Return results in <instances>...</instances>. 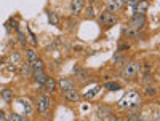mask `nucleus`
<instances>
[{"mask_svg": "<svg viewBox=\"0 0 160 121\" xmlns=\"http://www.w3.org/2000/svg\"><path fill=\"white\" fill-rule=\"evenodd\" d=\"M125 61H127L125 54H117V56L112 59V64H114L115 67H122V65H125Z\"/></svg>", "mask_w": 160, "mask_h": 121, "instance_id": "nucleus-15", "label": "nucleus"}, {"mask_svg": "<svg viewBox=\"0 0 160 121\" xmlns=\"http://www.w3.org/2000/svg\"><path fill=\"white\" fill-rule=\"evenodd\" d=\"M85 13H87V18H95V15H96V13H95V8H93V7H88Z\"/></svg>", "mask_w": 160, "mask_h": 121, "instance_id": "nucleus-24", "label": "nucleus"}, {"mask_svg": "<svg viewBox=\"0 0 160 121\" xmlns=\"http://www.w3.org/2000/svg\"><path fill=\"white\" fill-rule=\"evenodd\" d=\"M18 104H19L21 107H24V113H26V115H32V105H31V102H29L28 99H19Z\"/></svg>", "mask_w": 160, "mask_h": 121, "instance_id": "nucleus-13", "label": "nucleus"}, {"mask_svg": "<svg viewBox=\"0 0 160 121\" xmlns=\"http://www.w3.org/2000/svg\"><path fill=\"white\" fill-rule=\"evenodd\" d=\"M8 121H28V116H24V115H18V113H11Z\"/></svg>", "mask_w": 160, "mask_h": 121, "instance_id": "nucleus-19", "label": "nucleus"}, {"mask_svg": "<svg viewBox=\"0 0 160 121\" xmlns=\"http://www.w3.org/2000/svg\"><path fill=\"white\" fill-rule=\"evenodd\" d=\"M32 73H34L35 83H37L38 86H43V83L47 81V78H48V75H47L43 70H35V72H32Z\"/></svg>", "mask_w": 160, "mask_h": 121, "instance_id": "nucleus-10", "label": "nucleus"}, {"mask_svg": "<svg viewBox=\"0 0 160 121\" xmlns=\"http://www.w3.org/2000/svg\"><path fill=\"white\" fill-rule=\"evenodd\" d=\"M19 59H21L19 54H13V56H11V62H19Z\"/></svg>", "mask_w": 160, "mask_h": 121, "instance_id": "nucleus-27", "label": "nucleus"}, {"mask_svg": "<svg viewBox=\"0 0 160 121\" xmlns=\"http://www.w3.org/2000/svg\"><path fill=\"white\" fill-rule=\"evenodd\" d=\"M31 65V69H32V72H35V70H43V62L40 61L38 58L32 62V64H29Z\"/></svg>", "mask_w": 160, "mask_h": 121, "instance_id": "nucleus-16", "label": "nucleus"}, {"mask_svg": "<svg viewBox=\"0 0 160 121\" xmlns=\"http://www.w3.org/2000/svg\"><path fill=\"white\" fill-rule=\"evenodd\" d=\"M50 105H51V100L48 96H40L38 100H37V110L40 113H47L48 109H50Z\"/></svg>", "mask_w": 160, "mask_h": 121, "instance_id": "nucleus-5", "label": "nucleus"}, {"mask_svg": "<svg viewBox=\"0 0 160 121\" xmlns=\"http://www.w3.org/2000/svg\"><path fill=\"white\" fill-rule=\"evenodd\" d=\"M98 116L102 119V121H122L120 118H117L108 107H101V109H98Z\"/></svg>", "mask_w": 160, "mask_h": 121, "instance_id": "nucleus-4", "label": "nucleus"}, {"mask_svg": "<svg viewBox=\"0 0 160 121\" xmlns=\"http://www.w3.org/2000/svg\"><path fill=\"white\" fill-rule=\"evenodd\" d=\"M123 2H125L128 7H131V8H133V7H135V5L139 2V0H123Z\"/></svg>", "mask_w": 160, "mask_h": 121, "instance_id": "nucleus-26", "label": "nucleus"}, {"mask_svg": "<svg viewBox=\"0 0 160 121\" xmlns=\"http://www.w3.org/2000/svg\"><path fill=\"white\" fill-rule=\"evenodd\" d=\"M43 86H45V89H47L48 92H53V91L56 89V81H55V80H53L51 77H48L47 81L43 83Z\"/></svg>", "mask_w": 160, "mask_h": 121, "instance_id": "nucleus-14", "label": "nucleus"}, {"mask_svg": "<svg viewBox=\"0 0 160 121\" xmlns=\"http://www.w3.org/2000/svg\"><path fill=\"white\" fill-rule=\"evenodd\" d=\"M141 96L136 92V91H130V92H127L125 96L118 100V107L120 109H125V110H128V112H131V113H135L139 107H141Z\"/></svg>", "mask_w": 160, "mask_h": 121, "instance_id": "nucleus-1", "label": "nucleus"}, {"mask_svg": "<svg viewBox=\"0 0 160 121\" xmlns=\"http://www.w3.org/2000/svg\"><path fill=\"white\" fill-rule=\"evenodd\" d=\"M19 42H21V43H26V37H24L22 34H19Z\"/></svg>", "mask_w": 160, "mask_h": 121, "instance_id": "nucleus-30", "label": "nucleus"}, {"mask_svg": "<svg viewBox=\"0 0 160 121\" xmlns=\"http://www.w3.org/2000/svg\"><path fill=\"white\" fill-rule=\"evenodd\" d=\"M7 69H8L10 72H16V67L13 65V64H8V65H7Z\"/></svg>", "mask_w": 160, "mask_h": 121, "instance_id": "nucleus-29", "label": "nucleus"}, {"mask_svg": "<svg viewBox=\"0 0 160 121\" xmlns=\"http://www.w3.org/2000/svg\"><path fill=\"white\" fill-rule=\"evenodd\" d=\"M0 65H2V58H0Z\"/></svg>", "mask_w": 160, "mask_h": 121, "instance_id": "nucleus-32", "label": "nucleus"}, {"mask_svg": "<svg viewBox=\"0 0 160 121\" xmlns=\"http://www.w3.org/2000/svg\"><path fill=\"white\" fill-rule=\"evenodd\" d=\"M47 15H48V18H50V22H51V24H55V26H56V24L59 22L58 16H56V15H55V13H53V11H48Z\"/></svg>", "mask_w": 160, "mask_h": 121, "instance_id": "nucleus-22", "label": "nucleus"}, {"mask_svg": "<svg viewBox=\"0 0 160 121\" xmlns=\"http://www.w3.org/2000/svg\"><path fill=\"white\" fill-rule=\"evenodd\" d=\"M64 99L69 100V102H77V100H80V94H78L75 89L66 91V92H64Z\"/></svg>", "mask_w": 160, "mask_h": 121, "instance_id": "nucleus-12", "label": "nucleus"}, {"mask_svg": "<svg viewBox=\"0 0 160 121\" xmlns=\"http://www.w3.org/2000/svg\"><path fill=\"white\" fill-rule=\"evenodd\" d=\"M85 10V0H72V3H71V11H72V15H80Z\"/></svg>", "mask_w": 160, "mask_h": 121, "instance_id": "nucleus-8", "label": "nucleus"}, {"mask_svg": "<svg viewBox=\"0 0 160 121\" xmlns=\"http://www.w3.org/2000/svg\"><path fill=\"white\" fill-rule=\"evenodd\" d=\"M56 86L62 91V92H66V91H71V89H74V81H72V80L71 78H61L59 80V81L56 83Z\"/></svg>", "mask_w": 160, "mask_h": 121, "instance_id": "nucleus-7", "label": "nucleus"}, {"mask_svg": "<svg viewBox=\"0 0 160 121\" xmlns=\"http://www.w3.org/2000/svg\"><path fill=\"white\" fill-rule=\"evenodd\" d=\"M101 22L106 26V27H111V26H114L115 22H117V18H115V15H112V11H104V13H101Z\"/></svg>", "mask_w": 160, "mask_h": 121, "instance_id": "nucleus-6", "label": "nucleus"}, {"mask_svg": "<svg viewBox=\"0 0 160 121\" xmlns=\"http://www.w3.org/2000/svg\"><path fill=\"white\" fill-rule=\"evenodd\" d=\"M26 59H28V64H32V62L37 59L35 51H32V49H28V51H26Z\"/></svg>", "mask_w": 160, "mask_h": 121, "instance_id": "nucleus-18", "label": "nucleus"}, {"mask_svg": "<svg viewBox=\"0 0 160 121\" xmlns=\"http://www.w3.org/2000/svg\"><path fill=\"white\" fill-rule=\"evenodd\" d=\"M0 121H8V118H7L5 112H2V110H0Z\"/></svg>", "mask_w": 160, "mask_h": 121, "instance_id": "nucleus-28", "label": "nucleus"}, {"mask_svg": "<svg viewBox=\"0 0 160 121\" xmlns=\"http://www.w3.org/2000/svg\"><path fill=\"white\" fill-rule=\"evenodd\" d=\"M155 92H157L155 86H152V85H148V86H146V94H148V96H154Z\"/></svg>", "mask_w": 160, "mask_h": 121, "instance_id": "nucleus-23", "label": "nucleus"}, {"mask_svg": "<svg viewBox=\"0 0 160 121\" xmlns=\"http://www.w3.org/2000/svg\"><path fill=\"white\" fill-rule=\"evenodd\" d=\"M104 88L108 89V91H118L122 86H120L118 83H115V81H112V83H106V85H104Z\"/></svg>", "mask_w": 160, "mask_h": 121, "instance_id": "nucleus-21", "label": "nucleus"}, {"mask_svg": "<svg viewBox=\"0 0 160 121\" xmlns=\"http://www.w3.org/2000/svg\"><path fill=\"white\" fill-rule=\"evenodd\" d=\"M139 72H141V64L138 61H130L127 65H123L122 77L127 78V80H131V78H135Z\"/></svg>", "mask_w": 160, "mask_h": 121, "instance_id": "nucleus-2", "label": "nucleus"}, {"mask_svg": "<svg viewBox=\"0 0 160 121\" xmlns=\"http://www.w3.org/2000/svg\"><path fill=\"white\" fill-rule=\"evenodd\" d=\"M2 99H3V100H7V102H10V100L13 99V91H11V89H8V88H7V89H3V91H2Z\"/></svg>", "mask_w": 160, "mask_h": 121, "instance_id": "nucleus-20", "label": "nucleus"}, {"mask_svg": "<svg viewBox=\"0 0 160 121\" xmlns=\"http://www.w3.org/2000/svg\"><path fill=\"white\" fill-rule=\"evenodd\" d=\"M146 22H148V19H146V15H133L131 21H130V29H133L135 32H139Z\"/></svg>", "mask_w": 160, "mask_h": 121, "instance_id": "nucleus-3", "label": "nucleus"}, {"mask_svg": "<svg viewBox=\"0 0 160 121\" xmlns=\"http://www.w3.org/2000/svg\"><path fill=\"white\" fill-rule=\"evenodd\" d=\"M99 89H101V86H95L93 89L87 91V92H85V99H93V97H95L96 94L99 92Z\"/></svg>", "mask_w": 160, "mask_h": 121, "instance_id": "nucleus-17", "label": "nucleus"}, {"mask_svg": "<svg viewBox=\"0 0 160 121\" xmlns=\"http://www.w3.org/2000/svg\"><path fill=\"white\" fill-rule=\"evenodd\" d=\"M88 2H91V3H95V2H98V0H88Z\"/></svg>", "mask_w": 160, "mask_h": 121, "instance_id": "nucleus-31", "label": "nucleus"}, {"mask_svg": "<svg viewBox=\"0 0 160 121\" xmlns=\"http://www.w3.org/2000/svg\"><path fill=\"white\" fill-rule=\"evenodd\" d=\"M125 5L123 0H108V10L109 11H120Z\"/></svg>", "mask_w": 160, "mask_h": 121, "instance_id": "nucleus-11", "label": "nucleus"}, {"mask_svg": "<svg viewBox=\"0 0 160 121\" xmlns=\"http://www.w3.org/2000/svg\"><path fill=\"white\" fill-rule=\"evenodd\" d=\"M148 8H149V2H148V0H139V2L133 7V10H135V15H146Z\"/></svg>", "mask_w": 160, "mask_h": 121, "instance_id": "nucleus-9", "label": "nucleus"}, {"mask_svg": "<svg viewBox=\"0 0 160 121\" xmlns=\"http://www.w3.org/2000/svg\"><path fill=\"white\" fill-rule=\"evenodd\" d=\"M128 119H130V121H144V119H141V118L136 115V112H135V113H131V115L128 116Z\"/></svg>", "mask_w": 160, "mask_h": 121, "instance_id": "nucleus-25", "label": "nucleus"}]
</instances>
